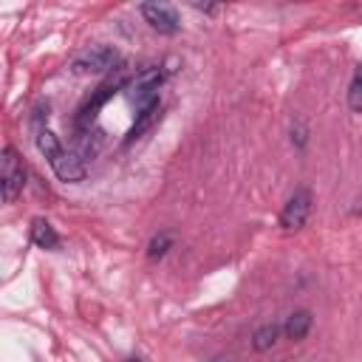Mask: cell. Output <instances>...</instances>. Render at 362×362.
<instances>
[{
    "mask_svg": "<svg viewBox=\"0 0 362 362\" xmlns=\"http://www.w3.org/2000/svg\"><path fill=\"white\" fill-rule=\"evenodd\" d=\"M0 187H3V201L6 204H11L25 187V167L17 158V150L11 144H6L3 156H0Z\"/></svg>",
    "mask_w": 362,
    "mask_h": 362,
    "instance_id": "cell-5",
    "label": "cell"
},
{
    "mask_svg": "<svg viewBox=\"0 0 362 362\" xmlns=\"http://www.w3.org/2000/svg\"><path fill=\"white\" fill-rule=\"evenodd\" d=\"M311 204H314L311 189H308V187H297V189L286 198V204H283V209H280V226H283V229H300V226L308 221V215H311Z\"/></svg>",
    "mask_w": 362,
    "mask_h": 362,
    "instance_id": "cell-6",
    "label": "cell"
},
{
    "mask_svg": "<svg viewBox=\"0 0 362 362\" xmlns=\"http://www.w3.org/2000/svg\"><path fill=\"white\" fill-rule=\"evenodd\" d=\"M122 88H127V76L119 71L116 76H107V82H102L88 99H85V105L76 110V119H74V124H76V130L79 133H90V124L96 122V116H99V107L110 99V96H116Z\"/></svg>",
    "mask_w": 362,
    "mask_h": 362,
    "instance_id": "cell-2",
    "label": "cell"
},
{
    "mask_svg": "<svg viewBox=\"0 0 362 362\" xmlns=\"http://www.w3.org/2000/svg\"><path fill=\"white\" fill-rule=\"evenodd\" d=\"M156 116H158V105H156V107H147V110H141V113H136V122H133V127L127 130V141H133L136 136H141V133L156 122Z\"/></svg>",
    "mask_w": 362,
    "mask_h": 362,
    "instance_id": "cell-12",
    "label": "cell"
},
{
    "mask_svg": "<svg viewBox=\"0 0 362 362\" xmlns=\"http://www.w3.org/2000/svg\"><path fill=\"white\" fill-rule=\"evenodd\" d=\"M164 82V71L158 65H147L141 68L130 82H127V93H130V102L136 105V110H147V107H156L158 105V88Z\"/></svg>",
    "mask_w": 362,
    "mask_h": 362,
    "instance_id": "cell-3",
    "label": "cell"
},
{
    "mask_svg": "<svg viewBox=\"0 0 362 362\" xmlns=\"http://www.w3.org/2000/svg\"><path fill=\"white\" fill-rule=\"evenodd\" d=\"M124 362H144L141 356H130V359H124Z\"/></svg>",
    "mask_w": 362,
    "mask_h": 362,
    "instance_id": "cell-15",
    "label": "cell"
},
{
    "mask_svg": "<svg viewBox=\"0 0 362 362\" xmlns=\"http://www.w3.org/2000/svg\"><path fill=\"white\" fill-rule=\"evenodd\" d=\"M31 243L40 246V249H59L62 240H59L57 229L45 218H34L31 221Z\"/></svg>",
    "mask_w": 362,
    "mask_h": 362,
    "instance_id": "cell-9",
    "label": "cell"
},
{
    "mask_svg": "<svg viewBox=\"0 0 362 362\" xmlns=\"http://www.w3.org/2000/svg\"><path fill=\"white\" fill-rule=\"evenodd\" d=\"M170 249H173V235H170V232H158V235H153L150 243H147V257H150V260H161Z\"/></svg>",
    "mask_w": 362,
    "mask_h": 362,
    "instance_id": "cell-11",
    "label": "cell"
},
{
    "mask_svg": "<svg viewBox=\"0 0 362 362\" xmlns=\"http://www.w3.org/2000/svg\"><path fill=\"white\" fill-rule=\"evenodd\" d=\"M280 334H283V325L266 322V325H260V328L252 334V348H255V351H269V348L277 342Z\"/></svg>",
    "mask_w": 362,
    "mask_h": 362,
    "instance_id": "cell-10",
    "label": "cell"
},
{
    "mask_svg": "<svg viewBox=\"0 0 362 362\" xmlns=\"http://www.w3.org/2000/svg\"><path fill=\"white\" fill-rule=\"evenodd\" d=\"M311 325H314V314H311L308 308H297V311H291V314L286 317L283 334H286V339L300 342V339H305V334L311 331Z\"/></svg>",
    "mask_w": 362,
    "mask_h": 362,
    "instance_id": "cell-8",
    "label": "cell"
},
{
    "mask_svg": "<svg viewBox=\"0 0 362 362\" xmlns=\"http://www.w3.org/2000/svg\"><path fill=\"white\" fill-rule=\"evenodd\" d=\"M119 51L110 48V45H93L82 54L74 57L71 62V71L74 74H110V71H119Z\"/></svg>",
    "mask_w": 362,
    "mask_h": 362,
    "instance_id": "cell-4",
    "label": "cell"
},
{
    "mask_svg": "<svg viewBox=\"0 0 362 362\" xmlns=\"http://www.w3.org/2000/svg\"><path fill=\"white\" fill-rule=\"evenodd\" d=\"M141 17L150 23V28H156L158 34H175L181 28L178 11L170 3H141Z\"/></svg>",
    "mask_w": 362,
    "mask_h": 362,
    "instance_id": "cell-7",
    "label": "cell"
},
{
    "mask_svg": "<svg viewBox=\"0 0 362 362\" xmlns=\"http://www.w3.org/2000/svg\"><path fill=\"white\" fill-rule=\"evenodd\" d=\"M212 362H232V359H229V356H215Z\"/></svg>",
    "mask_w": 362,
    "mask_h": 362,
    "instance_id": "cell-14",
    "label": "cell"
},
{
    "mask_svg": "<svg viewBox=\"0 0 362 362\" xmlns=\"http://www.w3.org/2000/svg\"><path fill=\"white\" fill-rule=\"evenodd\" d=\"M34 141L40 147V153L48 158V167L54 170V175L65 184H76L88 175L85 161L79 153H71L62 147V141L54 136V130H48L45 124H34Z\"/></svg>",
    "mask_w": 362,
    "mask_h": 362,
    "instance_id": "cell-1",
    "label": "cell"
},
{
    "mask_svg": "<svg viewBox=\"0 0 362 362\" xmlns=\"http://www.w3.org/2000/svg\"><path fill=\"white\" fill-rule=\"evenodd\" d=\"M348 105H351V110L362 113V68H356V74L351 76V85H348Z\"/></svg>",
    "mask_w": 362,
    "mask_h": 362,
    "instance_id": "cell-13",
    "label": "cell"
}]
</instances>
